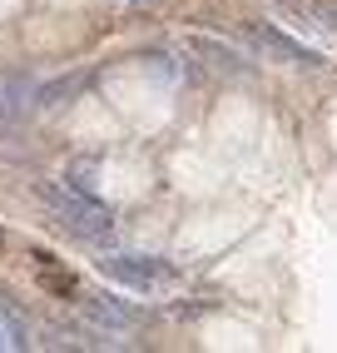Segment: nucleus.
I'll return each mask as SVG.
<instances>
[{
    "mask_svg": "<svg viewBox=\"0 0 337 353\" xmlns=\"http://www.w3.org/2000/svg\"><path fill=\"white\" fill-rule=\"evenodd\" d=\"M0 334H6V339H0L6 348H30V339H25V323H20V314L10 309L6 299H0Z\"/></svg>",
    "mask_w": 337,
    "mask_h": 353,
    "instance_id": "5",
    "label": "nucleus"
},
{
    "mask_svg": "<svg viewBox=\"0 0 337 353\" xmlns=\"http://www.w3.org/2000/svg\"><path fill=\"white\" fill-rule=\"evenodd\" d=\"M85 314H89L94 323H105V328H134V323L144 319L134 303L114 299V294H85Z\"/></svg>",
    "mask_w": 337,
    "mask_h": 353,
    "instance_id": "3",
    "label": "nucleus"
},
{
    "mask_svg": "<svg viewBox=\"0 0 337 353\" xmlns=\"http://www.w3.org/2000/svg\"><path fill=\"white\" fill-rule=\"evenodd\" d=\"M105 274L114 279V284L134 289V294H149L164 279V264H159V259H144V254H109L105 259Z\"/></svg>",
    "mask_w": 337,
    "mask_h": 353,
    "instance_id": "2",
    "label": "nucleus"
},
{
    "mask_svg": "<svg viewBox=\"0 0 337 353\" xmlns=\"http://www.w3.org/2000/svg\"><path fill=\"white\" fill-rule=\"evenodd\" d=\"M45 204L55 209V219L69 229V234H80V239H94V244H105L109 234H114V219H109V209L85 194V190H60V184H40L35 190Z\"/></svg>",
    "mask_w": 337,
    "mask_h": 353,
    "instance_id": "1",
    "label": "nucleus"
},
{
    "mask_svg": "<svg viewBox=\"0 0 337 353\" xmlns=\"http://www.w3.org/2000/svg\"><path fill=\"white\" fill-rule=\"evenodd\" d=\"M129 6H154V0H129Z\"/></svg>",
    "mask_w": 337,
    "mask_h": 353,
    "instance_id": "6",
    "label": "nucleus"
},
{
    "mask_svg": "<svg viewBox=\"0 0 337 353\" xmlns=\"http://www.w3.org/2000/svg\"><path fill=\"white\" fill-rule=\"evenodd\" d=\"M40 100V90L20 75H0V120H20V114H30Z\"/></svg>",
    "mask_w": 337,
    "mask_h": 353,
    "instance_id": "4",
    "label": "nucleus"
}]
</instances>
